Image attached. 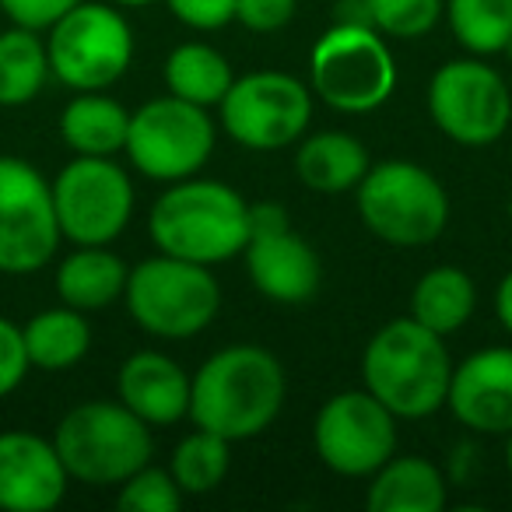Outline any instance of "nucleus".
Returning a JSON list of instances; mask_svg holds the SVG:
<instances>
[{
  "label": "nucleus",
  "mask_w": 512,
  "mask_h": 512,
  "mask_svg": "<svg viewBox=\"0 0 512 512\" xmlns=\"http://www.w3.org/2000/svg\"><path fill=\"white\" fill-rule=\"evenodd\" d=\"M288 397L285 365L260 344L221 348L190 376V418L228 442H246L278 421Z\"/></svg>",
  "instance_id": "1"
},
{
  "label": "nucleus",
  "mask_w": 512,
  "mask_h": 512,
  "mask_svg": "<svg viewBox=\"0 0 512 512\" xmlns=\"http://www.w3.org/2000/svg\"><path fill=\"white\" fill-rule=\"evenodd\" d=\"M148 232L158 253L218 267L249 242V204L218 179H179L155 200Z\"/></svg>",
  "instance_id": "2"
},
{
  "label": "nucleus",
  "mask_w": 512,
  "mask_h": 512,
  "mask_svg": "<svg viewBox=\"0 0 512 512\" xmlns=\"http://www.w3.org/2000/svg\"><path fill=\"white\" fill-rule=\"evenodd\" d=\"M453 379V358L435 330L411 316L390 320L362 355V383L397 421H418L442 411Z\"/></svg>",
  "instance_id": "3"
},
{
  "label": "nucleus",
  "mask_w": 512,
  "mask_h": 512,
  "mask_svg": "<svg viewBox=\"0 0 512 512\" xmlns=\"http://www.w3.org/2000/svg\"><path fill=\"white\" fill-rule=\"evenodd\" d=\"M53 446L71 481L109 488L151 463V425L120 400H88L60 418Z\"/></svg>",
  "instance_id": "4"
},
{
  "label": "nucleus",
  "mask_w": 512,
  "mask_h": 512,
  "mask_svg": "<svg viewBox=\"0 0 512 512\" xmlns=\"http://www.w3.org/2000/svg\"><path fill=\"white\" fill-rule=\"evenodd\" d=\"M355 204L365 228L400 249L432 246L449 225L446 186L425 165L404 158L369 165L355 186Z\"/></svg>",
  "instance_id": "5"
},
{
  "label": "nucleus",
  "mask_w": 512,
  "mask_h": 512,
  "mask_svg": "<svg viewBox=\"0 0 512 512\" xmlns=\"http://www.w3.org/2000/svg\"><path fill=\"white\" fill-rule=\"evenodd\" d=\"M309 88L316 99L348 116L386 106L397 88V60L372 25L334 22L309 53Z\"/></svg>",
  "instance_id": "6"
},
{
  "label": "nucleus",
  "mask_w": 512,
  "mask_h": 512,
  "mask_svg": "<svg viewBox=\"0 0 512 512\" xmlns=\"http://www.w3.org/2000/svg\"><path fill=\"white\" fill-rule=\"evenodd\" d=\"M123 302L144 334L186 341L214 323L221 309V288L211 267L158 253L130 267Z\"/></svg>",
  "instance_id": "7"
},
{
  "label": "nucleus",
  "mask_w": 512,
  "mask_h": 512,
  "mask_svg": "<svg viewBox=\"0 0 512 512\" xmlns=\"http://www.w3.org/2000/svg\"><path fill=\"white\" fill-rule=\"evenodd\" d=\"M46 32L53 78L74 92H106L130 71L134 32L116 4L81 0Z\"/></svg>",
  "instance_id": "8"
},
{
  "label": "nucleus",
  "mask_w": 512,
  "mask_h": 512,
  "mask_svg": "<svg viewBox=\"0 0 512 512\" xmlns=\"http://www.w3.org/2000/svg\"><path fill=\"white\" fill-rule=\"evenodd\" d=\"M214 120L204 106H193L176 95L144 102L130 113L127 158L141 176L155 183H179L197 176L214 155Z\"/></svg>",
  "instance_id": "9"
},
{
  "label": "nucleus",
  "mask_w": 512,
  "mask_h": 512,
  "mask_svg": "<svg viewBox=\"0 0 512 512\" xmlns=\"http://www.w3.org/2000/svg\"><path fill=\"white\" fill-rule=\"evenodd\" d=\"M221 127L239 148L281 151L302 141L313 120V88L285 71H256L232 81L218 102Z\"/></svg>",
  "instance_id": "10"
},
{
  "label": "nucleus",
  "mask_w": 512,
  "mask_h": 512,
  "mask_svg": "<svg viewBox=\"0 0 512 512\" xmlns=\"http://www.w3.org/2000/svg\"><path fill=\"white\" fill-rule=\"evenodd\" d=\"M428 116L453 144L488 148L509 130L512 92L481 57L449 60L428 81Z\"/></svg>",
  "instance_id": "11"
},
{
  "label": "nucleus",
  "mask_w": 512,
  "mask_h": 512,
  "mask_svg": "<svg viewBox=\"0 0 512 512\" xmlns=\"http://www.w3.org/2000/svg\"><path fill=\"white\" fill-rule=\"evenodd\" d=\"M53 211L60 235L74 246H109L130 225L134 183L113 158L78 155L53 179Z\"/></svg>",
  "instance_id": "12"
},
{
  "label": "nucleus",
  "mask_w": 512,
  "mask_h": 512,
  "mask_svg": "<svg viewBox=\"0 0 512 512\" xmlns=\"http://www.w3.org/2000/svg\"><path fill=\"white\" fill-rule=\"evenodd\" d=\"M53 186L32 162L0 155V274H36L60 249Z\"/></svg>",
  "instance_id": "13"
},
{
  "label": "nucleus",
  "mask_w": 512,
  "mask_h": 512,
  "mask_svg": "<svg viewBox=\"0 0 512 512\" xmlns=\"http://www.w3.org/2000/svg\"><path fill=\"white\" fill-rule=\"evenodd\" d=\"M320 460L341 477H372L397 453V414L369 390L334 393L313 425Z\"/></svg>",
  "instance_id": "14"
},
{
  "label": "nucleus",
  "mask_w": 512,
  "mask_h": 512,
  "mask_svg": "<svg viewBox=\"0 0 512 512\" xmlns=\"http://www.w3.org/2000/svg\"><path fill=\"white\" fill-rule=\"evenodd\" d=\"M71 474L53 439L0 432V512H50L64 502Z\"/></svg>",
  "instance_id": "15"
},
{
  "label": "nucleus",
  "mask_w": 512,
  "mask_h": 512,
  "mask_svg": "<svg viewBox=\"0 0 512 512\" xmlns=\"http://www.w3.org/2000/svg\"><path fill=\"white\" fill-rule=\"evenodd\" d=\"M446 407L477 435L512 432V348H484L463 358L449 379Z\"/></svg>",
  "instance_id": "16"
},
{
  "label": "nucleus",
  "mask_w": 512,
  "mask_h": 512,
  "mask_svg": "<svg viewBox=\"0 0 512 512\" xmlns=\"http://www.w3.org/2000/svg\"><path fill=\"white\" fill-rule=\"evenodd\" d=\"M242 256H246L249 281L264 299L281 306H302L320 292V256L299 232H292V225L249 232Z\"/></svg>",
  "instance_id": "17"
},
{
  "label": "nucleus",
  "mask_w": 512,
  "mask_h": 512,
  "mask_svg": "<svg viewBox=\"0 0 512 512\" xmlns=\"http://www.w3.org/2000/svg\"><path fill=\"white\" fill-rule=\"evenodd\" d=\"M116 390H120V404H127L151 428L190 418V376L162 351L130 355L120 369Z\"/></svg>",
  "instance_id": "18"
},
{
  "label": "nucleus",
  "mask_w": 512,
  "mask_h": 512,
  "mask_svg": "<svg viewBox=\"0 0 512 512\" xmlns=\"http://www.w3.org/2000/svg\"><path fill=\"white\" fill-rule=\"evenodd\" d=\"M365 505L372 512H439L446 505V477L425 456L393 453L372 474Z\"/></svg>",
  "instance_id": "19"
},
{
  "label": "nucleus",
  "mask_w": 512,
  "mask_h": 512,
  "mask_svg": "<svg viewBox=\"0 0 512 512\" xmlns=\"http://www.w3.org/2000/svg\"><path fill=\"white\" fill-rule=\"evenodd\" d=\"M130 267L109 246H78L57 267V295L64 306L95 313L127 292Z\"/></svg>",
  "instance_id": "20"
},
{
  "label": "nucleus",
  "mask_w": 512,
  "mask_h": 512,
  "mask_svg": "<svg viewBox=\"0 0 512 512\" xmlns=\"http://www.w3.org/2000/svg\"><path fill=\"white\" fill-rule=\"evenodd\" d=\"M295 172L302 186L316 193H348L369 172V151L355 134L344 130H323L302 141L295 155Z\"/></svg>",
  "instance_id": "21"
},
{
  "label": "nucleus",
  "mask_w": 512,
  "mask_h": 512,
  "mask_svg": "<svg viewBox=\"0 0 512 512\" xmlns=\"http://www.w3.org/2000/svg\"><path fill=\"white\" fill-rule=\"evenodd\" d=\"M130 113L102 92H78L60 113V137L74 155L113 158L127 148Z\"/></svg>",
  "instance_id": "22"
},
{
  "label": "nucleus",
  "mask_w": 512,
  "mask_h": 512,
  "mask_svg": "<svg viewBox=\"0 0 512 512\" xmlns=\"http://www.w3.org/2000/svg\"><path fill=\"white\" fill-rule=\"evenodd\" d=\"M29 365L43 372H64L74 369L92 348V327L85 313L60 302L57 309H43L22 327Z\"/></svg>",
  "instance_id": "23"
},
{
  "label": "nucleus",
  "mask_w": 512,
  "mask_h": 512,
  "mask_svg": "<svg viewBox=\"0 0 512 512\" xmlns=\"http://www.w3.org/2000/svg\"><path fill=\"white\" fill-rule=\"evenodd\" d=\"M477 309V285L460 267H435L421 274L411 292V320L435 330L439 337L456 334L467 327V320Z\"/></svg>",
  "instance_id": "24"
},
{
  "label": "nucleus",
  "mask_w": 512,
  "mask_h": 512,
  "mask_svg": "<svg viewBox=\"0 0 512 512\" xmlns=\"http://www.w3.org/2000/svg\"><path fill=\"white\" fill-rule=\"evenodd\" d=\"M50 53L46 39L36 29H11L0 32V106L18 109L29 106L50 81Z\"/></svg>",
  "instance_id": "25"
},
{
  "label": "nucleus",
  "mask_w": 512,
  "mask_h": 512,
  "mask_svg": "<svg viewBox=\"0 0 512 512\" xmlns=\"http://www.w3.org/2000/svg\"><path fill=\"white\" fill-rule=\"evenodd\" d=\"M165 88L176 99H186L193 106H218L225 92L232 88L235 74L225 53H218L207 43H183L165 57Z\"/></svg>",
  "instance_id": "26"
},
{
  "label": "nucleus",
  "mask_w": 512,
  "mask_h": 512,
  "mask_svg": "<svg viewBox=\"0 0 512 512\" xmlns=\"http://www.w3.org/2000/svg\"><path fill=\"white\" fill-rule=\"evenodd\" d=\"M456 43L474 57L505 53L512 39V0H446Z\"/></svg>",
  "instance_id": "27"
},
{
  "label": "nucleus",
  "mask_w": 512,
  "mask_h": 512,
  "mask_svg": "<svg viewBox=\"0 0 512 512\" xmlns=\"http://www.w3.org/2000/svg\"><path fill=\"white\" fill-rule=\"evenodd\" d=\"M232 442L221 439V435L197 428L190 432L172 453V477L183 488V495H207L214 491L228 474V463H232Z\"/></svg>",
  "instance_id": "28"
},
{
  "label": "nucleus",
  "mask_w": 512,
  "mask_h": 512,
  "mask_svg": "<svg viewBox=\"0 0 512 512\" xmlns=\"http://www.w3.org/2000/svg\"><path fill=\"white\" fill-rule=\"evenodd\" d=\"M369 4V22L386 39L411 43L439 25L446 0H365Z\"/></svg>",
  "instance_id": "29"
},
{
  "label": "nucleus",
  "mask_w": 512,
  "mask_h": 512,
  "mask_svg": "<svg viewBox=\"0 0 512 512\" xmlns=\"http://www.w3.org/2000/svg\"><path fill=\"white\" fill-rule=\"evenodd\" d=\"M116 505L127 512H179L183 509V488L176 484L172 470L148 463L120 484Z\"/></svg>",
  "instance_id": "30"
},
{
  "label": "nucleus",
  "mask_w": 512,
  "mask_h": 512,
  "mask_svg": "<svg viewBox=\"0 0 512 512\" xmlns=\"http://www.w3.org/2000/svg\"><path fill=\"white\" fill-rule=\"evenodd\" d=\"M29 351H25L22 327L0 316V400L15 393L29 376Z\"/></svg>",
  "instance_id": "31"
},
{
  "label": "nucleus",
  "mask_w": 512,
  "mask_h": 512,
  "mask_svg": "<svg viewBox=\"0 0 512 512\" xmlns=\"http://www.w3.org/2000/svg\"><path fill=\"white\" fill-rule=\"evenodd\" d=\"M299 0H235V22L256 36H274L295 18Z\"/></svg>",
  "instance_id": "32"
},
{
  "label": "nucleus",
  "mask_w": 512,
  "mask_h": 512,
  "mask_svg": "<svg viewBox=\"0 0 512 512\" xmlns=\"http://www.w3.org/2000/svg\"><path fill=\"white\" fill-rule=\"evenodd\" d=\"M165 4L186 29L197 32H214L235 22V0H165Z\"/></svg>",
  "instance_id": "33"
},
{
  "label": "nucleus",
  "mask_w": 512,
  "mask_h": 512,
  "mask_svg": "<svg viewBox=\"0 0 512 512\" xmlns=\"http://www.w3.org/2000/svg\"><path fill=\"white\" fill-rule=\"evenodd\" d=\"M74 4H81V0H0V11L11 18V25L46 32L57 18H64Z\"/></svg>",
  "instance_id": "34"
},
{
  "label": "nucleus",
  "mask_w": 512,
  "mask_h": 512,
  "mask_svg": "<svg viewBox=\"0 0 512 512\" xmlns=\"http://www.w3.org/2000/svg\"><path fill=\"white\" fill-rule=\"evenodd\" d=\"M495 316H498V323H502V330L512 334V271L505 274L495 288Z\"/></svg>",
  "instance_id": "35"
},
{
  "label": "nucleus",
  "mask_w": 512,
  "mask_h": 512,
  "mask_svg": "<svg viewBox=\"0 0 512 512\" xmlns=\"http://www.w3.org/2000/svg\"><path fill=\"white\" fill-rule=\"evenodd\" d=\"M334 22H348V25H372L369 22V4L365 0H341L334 11Z\"/></svg>",
  "instance_id": "36"
},
{
  "label": "nucleus",
  "mask_w": 512,
  "mask_h": 512,
  "mask_svg": "<svg viewBox=\"0 0 512 512\" xmlns=\"http://www.w3.org/2000/svg\"><path fill=\"white\" fill-rule=\"evenodd\" d=\"M116 8H144V4H155V0H109Z\"/></svg>",
  "instance_id": "37"
},
{
  "label": "nucleus",
  "mask_w": 512,
  "mask_h": 512,
  "mask_svg": "<svg viewBox=\"0 0 512 512\" xmlns=\"http://www.w3.org/2000/svg\"><path fill=\"white\" fill-rule=\"evenodd\" d=\"M505 439H509L505 442V467H509V477H512V432L505 435Z\"/></svg>",
  "instance_id": "38"
},
{
  "label": "nucleus",
  "mask_w": 512,
  "mask_h": 512,
  "mask_svg": "<svg viewBox=\"0 0 512 512\" xmlns=\"http://www.w3.org/2000/svg\"><path fill=\"white\" fill-rule=\"evenodd\" d=\"M505 57H509V64H512V39H509V46H505Z\"/></svg>",
  "instance_id": "39"
},
{
  "label": "nucleus",
  "mask_w": 512,
  "mask_h": 512,
  "mask_svg": "<svg viewBox=\"0 0 512 512\" xmlns=\"http://www.w3.org/2000/svg\"><path fill=\"white\" fill-rule=\"evenodd\" d=\"M509 221H512V197H509Z\"/></svg>",
  "instance_id": "40"
}]
</instances>
